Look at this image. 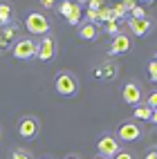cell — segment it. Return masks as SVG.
Wrapping results in <instances>:
<instances>
[{"instance_id": "cell-1", "label": "cell", "mask_w": 157, "mask_h": 159, "mask_svg": "<svg viewBox=\"0 0 157 159\" xmlns=\"http://www.w3.org/2000/svg\"><path fill=\"white\" fill-rule=\"evenodd\" d=\"M54 90L61 94V97H76L79 92V79L74 72L70 70H61L54 79Z\"/></svg>"}, {"instance_id": "cell-2", "label": "cell", "mask_w": 157, "mask_h": 159, "mask_svg": "<svg viewBox=\"0 0 157 159\" xmlns=\"http://www.w3.org/2000/svg\"><path fill=\"white\" fill-rule=\"evenodd\" d=\"M36 52H38V40H34L31 36H20L14 47H12V54L18 61H29V58H36Z\"/></svg>"}, {"instance_id": "cell-3", "label": "cell", "mask_w": 157, "mask_h": 159, "mask_svg": "<svg viewBox=\"0 0 157 159\" xmlns=\"http://www.w3.org/2000/svg\"><path fill=\"white\" fill-rule=\"evenodd\" d=\"M25 27L31 36H47L49 34V20L45 14H40V11H31L27 14L25 18Z\"/></svg>"}, {"instance_id": "cell-4", "label": "cell", "mask_w": 157, "mask_h": 159, "mask_svg": "<svg viewBox=\"0 0 157 159\" xmlns=\"http://www.w3.org/2000/svg\"><path fill=\"white\" fill-rule=\"evenodd\" d=\"M141 134H144V130H141V125H139L137 121H123V123H119L117 134H114V137L119 139V143H121V141L130 143V141H139Z\"/></svg>"}, {"instance_id": "cell-5", "label": "cell", "mask_w": 157, "mask_h": 159, "mask_svg": "<svg viewBox=\"0 0 157 159\" xmlns=\"http://www.w3.org/2000/svg\"><path fill=\"white\" fill-rule=\"evenodd\" d=\"M97 150H99L101 157L112 159V157H117V152L121 150V143H119V139L114 134H103V137H99V141H97Z\"/></svg>"}, {"instance_id": "cell-6", "label": "cell", "mask_w": 157, "mask_h": 159, "mask_svg": "<svg viewBox=\"0 0 157 159\" xmlns=\"http://www.w3.org/2000/svg\"><path fill=\"white\" fill-rule=\"evenodd\" d=\"M38 132H40V121L36 119V116L27 114V116L20 119V123H18V134L23 137V139H36Z\"/></svg>"}, {"instance_id": "cell-7", "label": "cell", "mask_w": 157, "mask_h": 159, "mask_svg": "<svg viewBox=\"0 0 157 159\" xmlns=\"http://www.w3.org/2000/svg\"><path fill=\"white\" fill-rule=\"evenodd\" d=\"M121 97H123V103H128V105H139L144 103V92L139 88V83H135V81H128V83H123V88H121Z\"/></svg>"}, {"instance_id": "cell-8", "label": "cell", "mask_w": 157, "mask_h": 159, "mask_svg": "<svg viewBox=\"0 0 157 159\" xmlns=\"http://www.w3.org/2000/svg\"><path fill=\"white\" fill-rule=\"evenodd\" d=\"M56 52H58V47H56V40H54V36H43L38 40V52H36V58L38 61H52V58H56Z\"/></svg>"}, {"instance_id": "cell-9", "label": "cell", "mask_w": 157, "mask_h": 159, "mask_svg": "<svg viewBox=\"0 0 157 159\" xmlns=\"http://www.w3.org/2000/svg\"><path fill=\"white\" fill-rule=\"evenodd\" d=\"M58 11L65 16V20H67L70 25H81V5L65 0V2L58 5Z\"/></svg>"}, {"instance_id": "cell-10", "label": "cell", "mask_w": 157, "mask_h": 159, "mask_svg": "<svg viewBox=\"0 0 157 159\" xmlns=\"http://www.w3.org/2000/svg\"><path fill=\"white\" fill-rule=\"evenodd\" d=\"M130 47H132V40H130V36L128 34H121L119 36H114L112 38V43H110V49H108V54L110 56H117V54H126V52H130Z\"/></svg>"}, {"instance_id": "cell-11", "label": "cell", "mask_w": 157, "mask_h": 159, "mask_svg": "<svg viewBox=\"0 0 157 159\" xmlns=\"http://www.w3.org/2000/svg\"><path fill=\"white\" fill-rule=\"evenodd\" d=\"M128 29L132 36H146L148 31L153 29V20L150 18H141V20H135V18H128Z\"/></svg>"}, {"instance_id": "cell-12", "label": "cell", "mask_w": 157, "mask_h": 159, "mask_svg": "<svg viewBox=\"0 0 157 159\" xmlns=\"http://www.w3.org/2000/svg\"><path fill=\"white\" fill-rule=\"evenodd\" d=\"M79 38L81 40H88V43H94L99 38V27L97 25H90V23H81L79 25Z\"/></svg>"}, {"instance_id": "cell-13", "label": "cell", "mask_w": 157, "mask_h": 159, "mask_svg": "<svg viewBox=\"0 0 157 159\" xmlns=\"http://www.w3.org/2000/svg\"><path fill=\"white\" fill-rule=\"evenodd\" d=\"M99 72H101V79L114 81V79H117V74H119V67H117V63H114V61L106 58V61L99 65Z\"/></svg>"}, {"instance_id": "cell-14", "label": "cell", "mask_w": 157, "mask_h": 159, "mask_svg": "<svg viewBox=\"0 0 157 159\" xmlns=\"http://www.w3.org/2000/svg\"><path fill=\"white\" fill-rule=\"evenodd\" d=\"M150 116H153V110L146 103L135 105V110H132V119L135 121H150Z\"/></svg>"}, {"instance_id": "cell-15", "label": "cell", "mask_w": 157, "mask_h": 159, "mask_svg": "<svg viewBox=\"0 0 157 159\" xmlns=\"http://www.w3.org/2000/svg\"><path fill=\"white\" fill-rule=\"evenodd\" d=\"M12 25V7L9 5H0V27H9Z\"/></svg>"}, {"instance_id": "cell-16", "label": "cell", "mask_w": 157, "mask_h": 159, "mask_svg": "<svg viewBox=\"0 0 157 159\" xmlns=\"http://www.w3.org/2000/svg\"><path fill=\"white\" fill-rule=\"evenodd\" d=\"M9 159H34V152L27 150V148H16Z\"/></svg>"}, {"instance_id": "cell-17", "label": "cell", "mask_w": 157, "mask_h": 159, "mask_svg": "<svg viewBox=\"0 0 157 159\" xmlns=\"http://www.w3.org/2000/svg\"><path fill=\"white\" fill-rule=\"evenodd\" d=\"M106 34H110L112 38L121 34V27H119V23H117V20H112V23H106Z\"/></svg>"}, {"instance_id": "cell-18", "label": "cell", "mask_w": 157, "mask_h": 159, "mask_svg": "<svg viewBox=\"0 0 157 159\" xmlns=\"http://www.w3.org/2000/svg\"><path fill=\"white\" fill-rule=\"evenodd\" d=\"M144 103L148 105L150 110H157V90H155V92H148V97L144 99Z\"/></svg>"}, {"instance_id": "cell-19", "label": "cell", "mask_w": 157, "mask_h": 159, "mask_svg": "<svg viewBox=\"0 0 157 159\" xmlns=\"http://www.w3.org/2000/svg\"><path fill=\"white\" fill-rule=\"evenodd\" d=\"M126 14H128V11H126V9H123V5H121V2H117V5L112 7V18H114V20H119V18H123Z\"/></svg>"}, {"instance_id": "cell-20", "label": "cell", "mask_w": 157, "mask_h": 159, "mask_svg": "<svg viewBox=\"0 0 157 159\" xmlns=\"http://www.w3.org/2000/svg\"><path fill=\"white\" fill-rule=\"evenodd\" d=\"M130 18H135V20H141V18H148V14H146V9L144 7H135L132 11H130Z\"/></svg>"}, {"instance_id": "cell-21", "label": "cell", "mask_w": 157, "mask_h": 159, "mask_svg": "<svg viewBox=\"0 0 157 159\" xmlns=\"http://www.w3.org/2000/svg\"><path fill=\"white\" fill-rule=\"evenodd\" d=\"M103 5H106L103 0H90V2H88V9H92V11H99Z\"/></svg>"}, {"instance_id": "cell-22", "label": "cell", "mask_w": 157, "mask_h": 159, "mask_svg": "<svg viewBox=\"0 0 157 159\" xmlns=\"http://www.w3.org/2000/svg\"><path fill=\"white\" fill-rule=\"evenodd\" d=\"M112 159H135V155H132L130 150H119L117 157H112Z\"/></svg>"}, {"instance_id": "cell-23", "label": "cell", "mask_w": 157, "mask_h": 159, "mask_svg": "<svg viewBox=\"0 0 157 159\" xmlns=\"http://www.w3.org/2000/svg\"><path fill=\"white\" fill-rule=\"evenodd\" d=\"M121 5H123V9H126V11H128V14L132 11V9H135V7H137V2H135V0H123V2H121Z\"/></svg>"}, {"instance_id": "cell-24", "label": "cell", "mask_w": 157, "mask_h": 159, "mask_svg": "<svg viewBox=\"0 0 157 159\" xmlns=\"http://www.w3.org/2000/svg\"><path fill=\"white\" fill-rule=\"evenodd\" d=\"M148 74H150V79L157 76V61H150L148 63Z\"/></svg>"}, {"instance_id": "cell-25", "label": "cell", "mask_w": 157, "mask_h": 159, "mask_svg": "<svg viewBox=\"0 0 157 159\" xmlns=\"http://www.w3.org/2000/svg\"><path fill=\"white\" fill-rule=\"evenodd\" d=\"M40 7H43V9H52V7H54L56 2H54V0H40V2H38Z\"/></svg>"}, {"instance_id": "cell-26", "label": "cell", "mask_w": 157, "mask_h": 159, "mask_svg": "<svg viewBox=\"0 0 157 159\" xmlns=\"http://www.w3.org/2000/svg\"><path fill=\"white\" fill-rule=\"evenodd\" d=\"M150 123L157 125V110H153V116H150Z\"/></svg>"}, {"instance_id": "cell-27", "label": "cell", "mask_w": 157, "mask_h": 159, "mask_svg": "<svg viewBox=\"0 0 157 159\" xmlns=\"http://www.w3.org/2000/svg\"><path fill=\"white\" fill-rule=\"evenodd\" d=\"M146 159H157V150H153V152H148V155H146Z\"/></svg>"}, {"instance_id": "cell-28", "label": "cell", "mask_w": 157, "mask_h": 159, "mask_svg": "<svg viewBox=\"0 0 157 159\" xmlns=\"http://www.w3.org/2000/svg\"><path fill=\"white\" fill-rule=\"evenodd\" d=\"M65 159H81V155H76V152H72V155H67Z\"/></svg>"}, {"instance_id": "cell-29", "label": "cell", "mask_w": 157, "mask_h": 159, "mask_svg": "<svg viewBox=\"0 0 157 159\" xmlns=\"http://www.w3.org/2000/svg\"><path fill=\"white\" fill-rule=\"evenodd\" d=\"M5 45H7V43L2 40V36H0V49H5Z\"/></svg>"}, {"instance_id": "cell-30", "label": "cell", "mask_w": 157, "mask_h": 159, "mask_svg": "<svg viewBox=\"0 0 157 159\" xmlns=\"http://www.w3.org/2000/svg\"><path fill=\"white\" fill-rule=\"evenodd\" d=\"M94 159H106V157H101V155H97V157H94Z\"/></svg>"}, {"instance_id": "cell-31", "label": "cell", "mask_w": 157, "mask_h": 159, "mask_svg": "<svg viewBox=\"0 0 157 159\" xmlns=\"http://www.w3.org/2000/svg\"><path fill=\"white\" fill-rule=\"evenodd\" d=\"M155 61H157V52H155Z\"/></svg>"}, {"instance_id": "cell-32", "label": "cell", "mask_w": 157, "mask_h": 159, "mask_svg": "<svg viewBox=\"0 0 157 159\" xmlns=\"http://www.w3.org/2000/svg\"><path fill=\"white\" fill-rule=\"evenodd\" d=\"M153 81H155V83H157V76H155V79H153Z\"/></svg>"}, {"instance_id": "cell-33", "label": "cell", "mask_w": 157, "mask_h": 159, "mask_svg": "<svg viewBox=\"0 0 157 159\" xmlns=\"http://www.w3.org/2000/svg\"><path fill=\"white\" fill-rule=\"evenodd\" d=\"M43 159H52V157H43Z\"/></svg>"}, {"instance_id": "cell-34", "label": "cell", "mask_w": 157, "mask_h": 159, "mask_svg": "<svg viewBox=\"0 0 157 159\" xmlns=\"http://www.w3.org/2000/svg\"><path fill=\"white\" fill-rule=\"evenodd\" d=\"M0 139H2V132H0Z\"/></svg>"}]
</instances>
